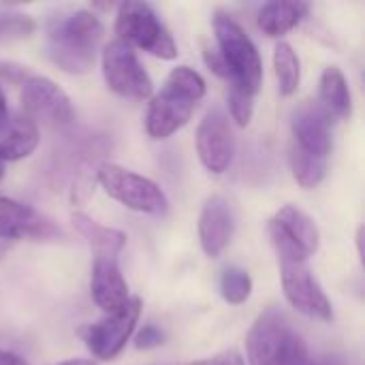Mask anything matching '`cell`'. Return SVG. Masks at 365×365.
<instances>
[{"mask_svg":"<svg viewBox=\"0 0 365 365\" xmlns=\"http://www.w3.org/2000/svg\"><path fill=\"white\" fill-rule=\"evenodd\" d=\"M269 240L274 244V250L278 255V265H280V280H282V291L287 302L304 317L317 319V321H331L334 319V308L331 302L327 299L323 287L314 278L310 265H308V255L284 233L280 225L269 220L267 225Z\"/></svg>","mask_w":365,"mask_h":365,"instance_id":"6da1fadb","label":"cell"},{"mask_svg":"<svg viewBox=\"0 0 365 365\" xmlns=\"http://www.w3.org/2000/svg\"><path fill=\"white\" fill-rule=\"evenodd\" d=\"M205 96V79L190 66L171 68L158 94L152 96L145 113L150 139L163 141L188 124L197 105Z\"/></svg>","mask_w":365,"mask_h":365,"instance_id":"7a4b0ae2","label":"cell"},{"mask_svg":"<svg viewBox=\"0 0 365 365\" xmlns=\"http://www.w3.org/2000/svg\"><path fill=\"white\" fill-rule=\"evenodd\" d=\"M103 32L105 28L98 15L88 9L73 11L49 26L47 56L60 71L68 75H83L94 66Z\"/></svg>","mask_w":365,"mask_h":365,"instance_id":"3957f363","label":"cell"},{"mask_svg":"<svg viewBox=\"0 0 365 365\" xmlns=\"http://www.w3.org/2000/svg\"><path fill=\"white\" fill-rule=\"evenodd\" d=\"M212 24H214L216 49L222 58L231 88L257 96V92L263 86V60L257 45L252 43L248 32L240 26V21L227 11H216Z\"/></svg>","mask_w":365,"mask_h":365,"instance_id":"277c9868","label":"cell"},{"mask_svg":"<svg viewBox=\"0 0 365 365\" xmlns=\"http://www.w3.org/2000/svg\"><path fill=\"white\" fill-rule=\"evenodd\" d=\"M115 34L128 47L143 49L154 58L160 60L178 58V45L171 32L148 2H135V0L122 2L115 15Z\"/></svg>","mask_w":365,"mask_h":365,"instance_id":"5b68a950","label":"cell"},{"mask_svg":"<svg viewBox=\"0 0 365 365\" xmlns=\"http://www.w3.org/2000/svg\"><path fill=\"white\" fill-rule=\"evenodd\" d=\"M96 180L113 201L133 212L163 216L169 210V199L165 190L150 178L139 175L130 169H124L120 165H101L96 171Z\"/></svg>","mask_w":365,"mask_h":365,"instance_id":"8992f818","label":"cell"},{"mask_svg":"<svg viewBox=\"0 0 365 365\" xmlns=\"http://www.w3.org/2000/svg\"><path fill=\"white\" fill-rule=\"evenodd\" d=\"M302 336L278 308H267L248 331L246 351L250 365H289Z\"/></svg>","mask_w":365,"mask_h":365,"instance_id":"52a82bcc","label":"cell"},{"mask_svg":"<svg viewBox=\"0 0 365 365\" xmlns=\"http://www.w3.org/2000/svg\"><path fill=\"white\" fill-rule=\"evenodd\" d=\"M103 77L107 88L122 98L145 101L154 92L152 77L143 68L137 51L120 38L103 49Z\"/></svg>","mask_w":365,"mask_h":365,"instance_id":"ba28073f","label":"cell"},{"mask_svg":"<svg viewBox=\"0 0 365 365\" xmlns=\"http://www.w3.org/2000/svg\"><path fill=\"white\" fill-rule=\"evenodd\" d=\"M139 317H141V299L130 297L124 308H120L118 312L105 314L101 321L88 325L81 331L86 349L92 353V357L101 361L115 359L124 351L126 342L130 340Z\"/></svg>","mask_w":365,"mask_h":365,"instance_id":"9c48e42d","label":"cell"},{"mask_svg":"<svg viewBox=\"0 0 365 365\" xmlns=\"http://www.w3.org/2000/svg\"><path fill=\"white\" fill-rule=\"evenodd\" d=\"M21 111L36 126H66L73 122V105L68 94L49 77L30 75L21 83Z\"/></svg>","mask_w":365,"mask_h":365,"instance_id":"30bf717a","label":"cell"},{"mask_svg":"<svg viewBox=\"0 0 365 365\" xmlns=\"http://www.w3.org/2000/svg\"><path fill=\"white\" fill-rule=\"evenodd\" d=\"M195 143L199 160L210 173L222 175L231 167L235 156V137L229 115L220 107H214L203 115L197 128Z\"/></svg>","mask_w":365,"mask_h":365,"instance_id":"8fae6325","label":"cell"},{"mask_svg":"<svg viewBox=\"0 0 365 365\" xmlns=\"http://www.w3.org/2000/svg\"><path fill=\"white\" fill-rule=\"evenodd\" d=\"M291 145L319 158H329L334 148L331 118L319 101H304L291 115Z\"/></svg>","mask_w":365,"mask_h":365,"instance_id":"7c38bea8","label":"cell"},{"mask_svg":"<svg viewBox=\"0 0 365 365\" xmlns=\"http://www.w3.org/2000/svg\"><path fill=\"white\" fill-rule=\"evenodd\" d=\"M60 235V229L34 207L9 197H0V240L45 242Z\"/></svg>","mask_w":365,"mask_h":365,"instance_id":"4fadbf2b","label":"cell"},{"mask_svg":"<svg viewBox=\"0 0 365 365\" xmlns=\"http://www.w3.org/2000/svg\"><path fill=\"white\" fill-rule=\"evenodd\" d=\"M197 229H199V242H201L205 257L218 259L231 244L233 229H235V220H233L229 201L218 195L210 197L201 210Z\"/></svg>","mask_w":365,"mask_h":365,"instance_id":"5bb4252c","label":"cell"},{"mask_svg":"<svg viewBox=\"0 0 365 365\" xmlns=\"http://www.w3.org/2000/svg\"><path fill=\"white\" fill-rule=\"evenodd\" d=\"M90 293L94 304L105 312H118L130 299L128 284L120 272L118 259L109 257H94L92 276H90Z\"/></svg>","mask_w":365,"mask_h":365,"instance_id":"9a60e30c","label":"cell"},{"mask_svg":"<svg viewBox=\"0 0 365 365\" xmlns=\"http://www.w3.org/2000/svg\"><path fill=\"white\" fill-rule=\"evenodd\" d=\"M71 222L75 227V231L88 242V246L92 248L94 257H109V259H118L120 252L126 246V233L120 229H111L105 227L101 222H96L94 218H90L83 212H73Z\"/></svg>","mask_w":365,"mask_h":365,"instance_id":"2e32d148","label":"cell"},{"mask_svg":"<svg viewBox=\"0 0 365 365\" xmlns=\"http://www.w3.org/2000/svg\"><path fill=\"white\" fill-rule=\"evenodd\" d=\"M319 105L329 118L349 120L353 115V96L349 81L340 66L331 64L323 71L319 81Z\"/></svg>","mask_w":365,"mask_h":365,"instance_id":"e0dca14e","label":"cell"},{"mask_svg":"<svg viewBox=\"0 0 365 365\" xmlns=\"http://www.w3.org/2000/svg\"><path fill=\"white\" fill-rule=\"evenodd\" d=\"M308 2H265L257 13V24L267 36L278 38L297 28L302 19L308 15Z\"/></svg>","mask_w":365,"mask_h":365,"instance_id":"ac0fdd59","label":"cell"},{"mask_svg":"<svg viewBox=\"0 0 365 365\" xmlns=\"http://www.w3.org/2000/svg\"><path fill=\"white\" fill-rule=\"evenodd\" d=\"M38 126L28 120L24 113L11 118L9 128L4 130V135L0 137V154H2V163H15L21 158H28L36 145H38Z\"/></svg>","mask_w":365,"mask_h":365,"instance_id":"d6986e66","label":"cell"},{"mask_svg":"<svg viewBox=\"0 0 365 365\" xmlns=\"http://www.w3.org/2000/svg\"><path fill=\"white\" fill-rule=\"evenodd\" d=\"M276 225H280L284 229V233L308 255L312 257L319 246H321V233H319V227L314 225V220L304 212L299 210L297 205H284L278 210V214L272 218Z\"/></svg>","mask_w":365,"mask_h":365,"instance_id":"ffe728a7","label":"cell"},{"mask_svg":"<svg viewBox=\"0 0 365 365\" xmlns=\"http://www.w3.org/2000/svg\"><path fill=\"white\" fill-rule=\"evenodd\" d=\"M274 71H276L280 94L282 96L295 94L302 81V66H299L297 51L287 41H280L274 49Z\"/></svg>","mask_w":365,"mask_h":365,"instance_id":"44dd1931","label":"cell"},{"mask_svg":"<svg viewBox=\"0 0 365 365\" xmlns=\"http://www.w3.org/2000/svg\"><path fill=\"white\" fill-rule=\"evenodd\" d=\"M289 165H291L295 182L302 188H308V190L317 188L327 175V160L325 158L312 156V154L302 152V150H297L293 145L289 150Z\"/></svg>","mask_w":365,"mask_h":365,"instance_id":"7402d4cb","label":"cell"},{"mask_svg":"<svg viewBox=\"0 0 365 365\" xmlns=\"http://www.w3.org/2000/svg\"><path fill=\"white\" fill-rule=\"evenodd\" d=\"M252 293V278L242 267H227L220 276V295L231 306H242Z\"/></svg>","mask_w":365,"mask_h":365,"instance_id":"603a6c76","label":"cell"},{"mask_svg":"<svg viewBox=\"0 0 365 365\" xmlns=\"http://www.w3.org/2000/svg\"><path fill=\"white\" fill-rule=\"evenodd\" d=\"M229 113H231V120L240 126V128H246L252 120V113H255V96H250L248 92L244 90H237V88H229Z\"/></svg>","mask_w":365,"mask_h":365,"instance_id":"cb8c5ba5","label":"cell"},{"mask_svg":"<svg viewBox=\"0 0 365 365\" xmlns=\"http://www.w3.org/2000/svg\"><path fill=\"white\" fill-rule=\"evenodd\" d=\"M163 340H165V334H163L154 323H148V325H143V327H141V331L137 334V338H135V346H137L139 351H150V349L160 346V344H163Z\"/></svg>","mask_w":365,"mask_h":365,"instance_id":"d4e9b609","label":"cell"},{"mask_svg":"<svg viewBox=\"0 0 365 365\" xmlns=\"http://www.w3.org/2000/svg\"><path fill=\"white\" fill-rule=\"evenodd\" d=\"M182 365H246V361L237 351H225V353H220L216 357L201 359V361H188V364Z\"/></svg>","mask_w":365,"mask_h":365,"instance_id":"484cf974","label":"cell"},{"mask_svg":"<svg viewBox=\"0 0 365 365\" xmlns=\"http://www.w3.org/2000/svg\"><path fill=\"white\" fill-rule=\"evenodd\" d=\"M289 365H317L314 364V359L310 357V351H308V346H306L304 340L297 342V346H295V351H293V355H291Z\"/></svg>","mask_w":365,"mask_h":365,"instance_id":"4316f807","label":"cell"},{"mask_svg":"<svg viewBox=\"0 0 365 365\" xmlns=\"http://www.w3.org/2000/svg\"><path fill=\"white\" fill-rule=\"evenodd\" d=\"M11 124V113H9V105H6V96L0 88V137L4 135V130Z\"/></svg>","mask_w":365,"mask_h":365,"instance_id":"83f0119b","label":"cell"},{"mask_svg":"<svg viewBox=\"0 0 365 365\" xmlns=\"http://www.w3.org/2000/svg\"><path fill=\"white\" fill-rule=\"evenodd\" d=\"M0 365H28L21 357H17V355H13V353H9V351H2L0 349Z\"/></svg>","mask_w":365,"mask_h":365,"instance_id":"f1b7e54d","label":"cell"},{"mask_svg":"<svg viewBox=\"0 0 365 365\" xmlns=\"http://www.w3.org/2000/svg\"><path fill=\"white\" fill-rule=\"evenodd\" d=\"M58 365H96L92 359H68V361H62Z\"/></svg>","mask_w":365,"mask_h":365,"instance_id":"f546056e","label":"cell"},{"mask_svg":"<svg viewBox=\"0 0 365 365\" xmlns=\"http://www.w3.org/2000/svg\"><path fill=\"white\" fill-rule=\"evenodd\" d=\"M2 178H4V165H0V182H2Z\"/></svg>","mask_w":365,"mask_h":365,"instance_id":"4dcf8cb0","label":"cell"},{"mask_svg":"<svg viewBox=\"0 0 365 365\" xmlns=\"http://www.w3.org/2000/svg\"><path fill=\"white\" fill-rule=\"evenodd\" d=\"M0 165H4V163H2V154H0Z\"/></svg>","mask_w":365,"mask_h":365,"instance_id":"1f68e13d","label":"cell"}]
</instances>
